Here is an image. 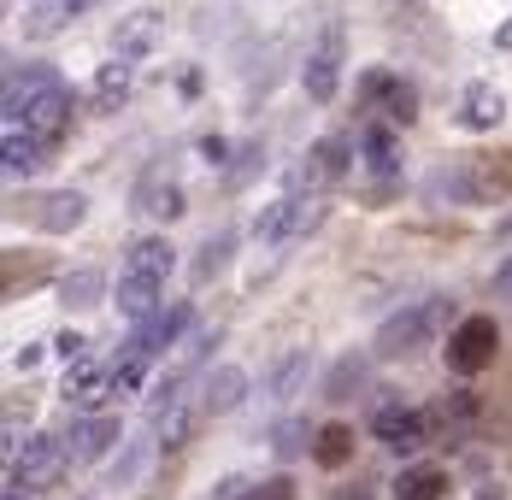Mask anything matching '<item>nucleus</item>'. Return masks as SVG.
Segmentation results:
<instances>
[{"label": "nucleus", "mask_w": 512, "mask_h": 500, "mask_svg": "<svg viewBox=\"0 0 512 500\" xmlns=\"http://www.w3.org/2000/svg\"><path fill=\"white\" fill-rule=\"evenodd\" d=\"M130 89H136V77H130V59H112V65H101V71H95L89 106H95V112H118V106L130 100Z\"/></svg>", "instance_id": "16"}, {"label": "nucleus", "mask_w": 512, "mask_h": 500, "mask_svg": "<svg viewBox=\"0 0 512 500\" xmlns=\"http://www.w3.org/2000/svg\"><path fill=\"white\" fill-rule=\"evenodd\" d=\"M42 159H48V142L42 136H30V130H6L0 136V171L6 177H30Z\"/></svg>", "instance_id": "14"}, {"label": "nucleus", "mask_w": 512, "mask_h": 500, "mask_svg": "<svg viewBox=\"0 0 512 500\" xmlns=\"http://www.w3.org/2000/svg\"><path fill=\"white\" fill-rule=\"evenodd\" d=\"M0 112H6V130H30V136L48 142L53 130L65 124V112H71V89H65V77L53 65H36V71H18L6 83Z\"/></svg>", "instance_id": "1"}, {"label": "nucleus", "mask_w": 512, "mask_h": 500, "mask_svg": "<svg viewBox=\"0 0 512 500\" xmlns=\"http://www.w3.org/2000/svg\"><path fill=\"white\" fill-rule=\"evenodd\" d=\"M59 295H65L71 312H77V306H89V300L101 295V271H71V277L59 283Z\"/></svg>", "instance_id": "29"}, {"label": "nucleus", "mask_w": 512, "mask_h": 500, "mask_svg": "<svg viewBox=\"0 0 512 500\" xmlns=\"http://www.w3.org/2000/svg\"><path fill=\"white\" fill-rule=\"evenodd\" d=\"M495 48H507V53H512V18L501 24V30H495Z\"/></svg>", "instance_id": "38"}, {"label": "nucleus", "mask_w": 512, "mask_h": 500, "mask_svg": "<svg viewBox=\"0 0 512 500\" xmlns=\"http://www.w3.org/2000/svg\"><path fill=\"white\" fill-rule=\"evenodd\" d=\"M495 348H501L495 318H465V324H454V336H448V371L454 377H477V371L495 365Z\"/></svg>", "instance_id": "4"}, {"label": "nucleus", "mask_w": 512, "mask_h": 500, "mask_svg": "<svg viewBox=\"0 0 512 500\" xmlns=\"http://www.w3.org/2000/svg\"><path fill=\"white\" fill-rule=\"evenodd\" d=\"M336 500H371V495H365V489H342Z\"/></svg>", "instance_id": "39"}, {"label": "nucleus", "mask_w": 512, "mask_h": 500, "mask_svg": "<svg viewBox=\"0 0 512 500\" xmlns=\"http://www.w3.org/2000/svg\"><path fill=\"white\" fill-rule=\"evenodd\" d=\"M230 253H236V236H230V230H224V236H212V242L201 248V259H195V283H212V277L224 271V259H230Z\"/></svg>", "instance_id": "27"}, {"label": "nucleus", "mask_w": 512, "mask_h": 500, "mask_svg": "<svg viewBox=\"0 0 512 500\" xmlns=\"http://www.w3.org/2000/svg\"><path fill=\"white\" fill-rule=\"evenodd\" d=\"M65 395L101 406L106 395H118V359H77L71 377H65Z\"/></svg>", "instance_id": "12"}, {"label": "nucleus", "mask_w": 512, "mask_h": 500, "mask_svg": "<svg viewBox=\"0 0 512 500\" xmlns=\"http://www.w3.org/2000/svg\"><path fill=\"white\" fill-rule=\"evenodd\" d=\"M259 159H265V148H259V142H248V148H242L236 159H230V183H236V189L259 177Z\"/></svg>", "instance_id": "31"}, {"label": "nucleus", "mask_w": 512, "mask_h": 500, "mask_svg": "<svg viewBox=\"0 0 512 500\" xmlns=\"http://www.w3.org/2000/svg\"><path fill=\"white\" fill-rule=\"evenodd\" d=\"M154 424H159V430H154V448L159 453H177L183 442H189V430H195V424H189V406H171V412L154 418Z\"/></svg>", "instance_id": "26"}, {"label": "nucleus", "mask_w": 512, "mask_h": 500, "mask_svg": "<svg viewBox=\"0 0 512 500\" xmlns=\"http://www.w3.org/2000/svg\"><path fill=\"white\" fill-rule=\"evenodd\" d=\"M442 318H448V300H418V306L389 312V318L377 324V353H383V359H407V353H418L436 336Z\"/></svg>", "instance_id": "2"}, {"label": "nucleus", "mask_w": 512, "mask_h": 500, "mask_svg": "<svg viewBox=\"0 0 512 500\" xmlns=\"http://www.w3.org/2000/svg\"><path fill=\"white\" fill-rule=\"evenodd\" d=\"M0 500H30V483H24V477H12V489H6Z\"/></svg>", "instance_id": "37"}, {"label": "nucleus", "mask_w": 512, "mask_h": 500, "mask_svg": "<svg viewBox=\"0 0 512 500\" xmlns=\"http://www.w3.org/2000/svg\"><path fill=\"white\" fill-rule=\"evenodd\" d=\"M348 159H354V142L348 136H318L307 153V165H301V177L289 183V195H318V189L342 183L348 177Z\"/></svg>", "instance_id": "7"}, {"label": "nucleus", "mask_w": 512, "mask_h": 500, "mask_svg": "<svg viewBox=\"0 0 512 500\" xmlns=\"http://www.w3.org/2000/svg\"><path fill=\"white\" fill-rule=\"evenodd\" d=\"M318 218H324V195H283L265 218H259V236L271 242V248H283V242H301L318 230Z\"/></svg>", "instance_id": "6"}, {"label": "nucleus", "mask_w": 512, "mask_h": 500, "mask_svg": "<svg viewBox=\"0 0 512 500\" xmlns=\"http://www.w3.org/2000/svg\"><path fill=\"white\" fill-rule=\"evenodd\" d=\"M177 95H183V100L201 95V71H195V65H183V71H177Z\"/></svg>", "instance_id": "35"}, {"label": "nucleus", "mask_w": 512, "mask_h": 500, "mask_svg": "<svg viewBox=\"0 0 512 500\" xmlns=\"http://www.w3.org/2000/svg\"><path fill=\"white\" fill-rule=\"evenodd\" d=\"M501 118H507V100L495 95L489 83H471V89L460 95V124L465 130H495Z\"/></svg>", "instance_id": "17"}, {"label": "nucleus", "mask_w": 512, "mask_h": 500, "mask_svg": "<svg viewBox=\"0 0 512 500\" xmlns=\"http://www.w3.org/2000/svg\"><path fill=\"white\" fill-rule=\"evenodd\" d=\"M312 436H318V430H307V424H295V418H289V424H277V436H271V448L283 453V459H295L301 448L312 453Z\"/></svg>", "instance_id": "30"}, {"label": "nucleus", "mask_w": 512, "mask_h": 500, "mask_svg": "<svg viewBox=\"0 0 512 500\" xmlns=\"http://www.w3.org/2000/svg\"><path fill=\"white\" fill-rule=\"evenodd\" d=\"M171 265H177V253H171V242H165V236L136 242V248H130V259H124V271H136V277H154V283H165V277H171Z\"/></svg>", "instance_id": "21"}, {"label": "nucleus", "mask_w": 512, "mask_h": 500, "mask_svg": "<svg viewBox=\"0 0 512 500\" xmlns=\"http://www.w3.org/2000/svg\"><path fill=\"white\" fill-rule=\"evenodd\" d=\"M254 500H295V483H289V477H271V483H254Z\"/></svg>", "instance_id": "32"}, {"label": "nucleus", "mask_w": 512, "mask_h": 500, "mask_svg": "<svg viewBox=\"0 0 512 500\" xmlns=\"http://www.w3.org/2000/svg\"><path fill=\"white\" fill-rule=\"evenodd\" d=\"M477 406H483L477 395H454L448 400V418H477Z\"/></svg>", "instance_id": "36"}, {"label": "nucleus", "mask_w": 512, "mask_h": 500, "mask_svg": "<svg viewBox=\"0 0 512 500\" xmlns=\"http://www.w3.org/2000/svg\"><path fill=\"white\" fill-rule=\"evenodd\" d=\"M212 500H254V483H248V477H224Z\"/></svg>", "instance_id": "33"}, {"label": "nucleus", "mask_w": 512, "mask_h": 500, "mask_svg": "<svg viewBox=\"0 0 512 500\" xmlns=\"http://www.w3.org/2000/svg\"><path fill=\"white\" fill-rule=\"evenodd\" d=\"M365 165H371L383 183H395V177H401V148H395L389 124H371V130H365Z\"/></svg>", "instance_id": "23"}, {"label": "nucleus", "mask_w": 512, "mask_h": 500, "mask_svg": "<svg viewBox=\"0 0 512 500\" xmlns=\"http://www.w3.org/2000/svg\"><path fill=\"white\" fill-rule=\"evenodd\" d=\"M359 383H365V359H342V365L324 377V395H330V400H348Z\"/></svg>", "instance_id": "28"}, {"label": "nucleus", "mask_w": 512, "mask_h": 500, "mask_svg": "<svg viewBox=\"0 0 512 500\" xmlns=\"http://www.w3.org/2000/svg\"><path fill=\"white\" fill-rule=\"evenodd\" d=\"M83 218H89V195H83V189H53V195H42L36 212H30V224H36L42 236H71Z\"/></svg>", "instance_id": "11"}, {"label": "nucleus", "mask_w": 512, "mask_h": 500, "mask_svg": "<svg viewBox=\"0 0 512 500\" xmlns=\"http://www.w3.org/2000/svg\"><path fill=\"white\" fill-rule=\"evenodd\" d=\"M242 400H248V377H242V365H218V371L206 377V395H201V406L212 412V418L236 412Z\"/></svg>", "instance_id": "15"}, {"label": "nucleus", "mask_w": 512, "mask_h": 500, "mask_svg": "<svg viewBox=\"0 0 512 500\" xmlns=\"http://www.w3.org/2000/svg\"><path fill=\"white\" fill-rule=\"evenodd\" d=\"M312 465H324V471H342L348 459H354V430L348 424H324L318 436H312Z\"/></svg>", "instance_id": "20"}, {"label": "nucleus", "mask_w": 512, "mask_h": 500, "mask_svg": "<svg viewBox=\"0 0 512 500\" xmlns=\"http://www.w3.org/2000/svg\"><path fill=\"white\" fill-rule=\"evenodd\" d=\"M342 53H348V36H342V30H324L318 48L307 53L301 89H307L312 100H336V89H342Z\"/></svg>", "instance_id": "9"}, {"label": "nucleus", "mask_w": 512, "mask_h": 500, "mask_svg": "<svg viewBox=\"0 0 512 500\" xmlns=\"http://www.w3.org/2000/svg\"><path fill=\"white\" fill-rule=\"evenodd\" d=\"M112 442H118V418H112V412L83 418V424L71 430V459H77V465H95V459L112 453Z\"/></svg>", "instance_id": "13"}, {"label": "nucleus", "mask_w": 512, "mask_h": 500, "mask_svg": "<svg viewBox=\"0 0 512 500\" xmlns=\"http://www.w3.org/2000/svg\"><path fill=\"white\" fill-rule=\"evenodd\" d=\"M159 42V18L154 12H142V18H124L118 24V36H112V48H118V59H148Z\"/></svg>", "instance_id": "22"}, {"label": "nucleus", "mask_w": 512, "mask_h": 500, "mask_svg": "<svg viewBox=\"0 0 512 500\" xmlns=\"http://www.w3.org/2000/svg\"><path fill=\"white\" fill-rule=\"evenodd\" d=\"M77 12H89V0H42L36 12H30V24H24V36H53L65 18H77Z\"/></svg>", "instance_id": "24"}, {"label": "nucleus", "mask_w": 512, "mask_h": 500, "mask_svg": "<svg viewBox=\"0 0 512 500\" xmlns=\"http://www.w3.org/2000/svg\"><path fill=\"white\" fill-rule=\"evenodd\" d=\"M65 465H71V436H53V430H42V436H30V442H24V453L12 459V477H24L30 489H53V483L65 477Z\"/></svg>", "instance_id": "5"}, {"label": "nucleus", "mask_w": 512, "mask_h": 500, "mask_svg": "<svg viewBox=\"0 0 512 500\" xmlns=\"http://www.w3.org/2000/svg\"><path fill=\"white\" fill-rule=\"evenodd\" d=\"M159 289H165V283H154V277H136V271H124V277H118V312H124L130 324L154 318V312H159Z\"/></svg>", "instance_id": "18"}, {"label": "nucleus", "mask_w": 512, "mask_h": 500, "mask_svg": "<svg viewBox=\"0 0 512 500\" xmlns=\"http://www.w3.org/2000/svg\"><path fill=\"white\" fill-rule=\"evenodd\" d=\"M371 436L377 442H389V448H424V436H430V418H424V406H371Z\"/></svg>", "instance_id": "10"}, {"label": "nucleus", "mask_w": 512, "mask_h": 500, "mask_svg": "<svg viewBox=\"0 0 512 500\" xmlns=\"http://www.w3.org/2000/svg\"><path fill=\"white\" fill-rule=\"evenodd\" d=\"M365 106H377V124L401 130V124L418 118V89H412L407 77H395V71H371L365 77Z\"/></svg>", "instance_id": "8"}, {"label": "nucleus", "mask_w": 512, "mask_h": 500, "mask_svg": "<svg viewBox=\"0 0 512 500\" xmlns=\"http://www.w3.org/2000/svg\"><path fill=\"white\" fill-rule=\"evenodd\" d=\"M307 371H312V353H289V359L271 371V400H277V406H289V400H295V389L307 383Z\"/></svg>", "instance_id": "25"}, {"label": "nucleus", "mask_w": 512, "mask_h": 500, "mask_svg": "<svg viewBox=\"0 0 512 500\" xmlns=\"http://www.w3.org/2000/svg\"><path fill=\"white\" fill-rule=\"evenodd\" d=\"M495 283H501V289H507V295H512V265H507V271H501V277H495Z\"/></svg>", "instance_id": "40"}, {"label": "nucleus", "mask_w": 512, "mask_h": 500, "mask_svg": "<svg viewBox=\"0 0 512 500\" xmlns=\"http://www.w3.org/2000/svg\"><path fill=\"white\" fill-rule=\"evenodd\" d=\"M189 324H195V306H189V300L159 306L154 318H142V324H136V336L112 353V359H118V365H154V353H165L183 330H189Z\"/></svg>", "instance_id": "3"}, {"label": "nucleus", "mask_w": 512, "mask_h": 500, "mask_svg": "<svg viewBox=\"0 0 512 500\" xmlns=\"http://www.w3.org/2000/svg\"><path fill=\"white\" fill-rule=\"evenodd\" d=\"M395 500H448V471L442 465H407L395 477Z\"/></svg>", "instance_id": "19"}, {"label": "nucleus", "mask_w": 512, "mask_h": 500, "mask_svg": "<svg viewBox=\"0 0 512 500\" xmlns=\"http://www.w3.org/2000/svg\"><path fill=\"white\" fill-rule=\"evenodd\" d=\"M148 206H154L159 218H177V212H183V195H177V189H159V195L148 200Z\"/></svg>", "instance_id": "34"}]
</instances>
